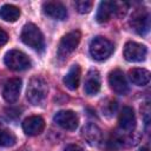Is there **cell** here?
Listing matches in <instances>:
<instances>
[{"instance_id": "obj_1", "label": "cell", "mask_w": 151, "mask_h": 151, "mask_svg": "<svg viewBox=\"0 0 151 151\" xmlns=\"http://www.w3.org/2000/svg\"><path fill=\"white\" fill-rule=\"evenodd\" d=\"M48 93V86L44 78L41 77H33L28 81L26 96L28 101L32 105H40L47 97Z\"/></svg>"}, {"instance_id": "obj_2", "label": "cell", "mask_w": 151, "mask_h": 151, "mask_svg": "<svg viewBox=\"0 0 151 151\" xmlns=\"http://www.w3.org/2000/svg\"><path fill=\"white\" fill-rule=\"evenodd\" d=\"M20 38H21L24 44H26L27 46H29L31 48H33L35 51L40 52L45 47L44 35H42L41 31L39 29V27L35 26L34 24H31V22L26 24L22 27Z\"/></svg>"}, {"instance_id": "obj_3", "label": "cell", "mask_w": 151, "mask_h": 151, "mask_svg": "<svg viewBox=\"0 0 151 151\" xmlns=\"http://www.w3.org/2000/svg\"><path fill=\"white\" fill-rule=\"evenodd\" d=\"M113 50V44L104 37H96L90 42V54L98 61L107 59L112 54Z\"/></svg>"}, {"instance_id": "obj_4", "label": "cell", "mask_w": 151, "mask_h": 151, "mask_svg": "<svg viewBox=\"0 0 151 151\" xmlns=\"http://www.w3.org/2000/svg\"><path fill=\"white\" fill-rule=\"evenodd\" d=\"M5 65L12 71H24L31 67L29 58L19 50H11L5 54Z\"/></svg>"}, {"instance_id": "obj_5", "label": "cell", "mask_w": 151, "mask_h": 151, "mask_svg": "<svg viewBox=\"0 0 151 151\" xmlns=\"http://www.w3.org/2000/svg\"><path fill=\"white\" fill-rule=\"evenodd\" d=\"M80 38L81 34L79 31H71L67 34H65L60 42H59V47H58V57L60 59H65L67 58L79 45L80 42Z\"/></svg>"}, {"instance_id": "obj_6", "label": "cell", "mask_w": 151, "mask_h": 151, "mask_svg": "<svg viewBox=\"0 0 151 151\" xmlns=\"http://www.w3.org/2000/svg\"><path fill=\"white\" fill-rule=\"evenodd\" d=\"M124 58L127 61L131 63H139L143 61L146 58L147 50L144 45L134 42V41H129L124 46Z\"/></svg>"}, {"instance_id": "obj_7", "label": "cell", "mask_w": 151, "mask_h": 151, "mask_svg": "<svg viewBox=\"0 0 151 151\" xmlns=\"http://www.w3.org/2000/svg\"><path fill=\"white\" fill-rule=\"evenodd\" d=\"M53 119L57 125H59L60 127L65 130H70V131L76 130L79 123L78 116L73 111H70V110H63V111L57 112Z\"/></svg>"}, {"instance_id": "obj_8", "label": "cell", "mask_w": 151, "mask_h": 151, "mask_svg": "<svg viewBox=\"0 0 151 151\" xmlns=\"http://www.w3.org/2000/svg\"><path fill=\"white\" fill-rule=\"evenodd\" d=\"M130 24L138 34L144 35L150 29V15L145 9H139L133 13Z\"/></svg>"}, {"instance_id": "obj_9", "label": "cell", "mask_w": 151, "mask_h": 151, "mask_svg": "<svg viewBox=\"0 0 151 151\" xmlns=\"http://www.w3.org/2000/svg\"><path fill=\"white\" fill-rule=\"evenodd\" d=\"M21 90V79L20 78H11L8 79L2 87V97L7 103H15L20 96Z\"/></svg>"}, {"instance_id": "obj_10", "label": "cell", "mask_w": 151, "mask_h": 151, "mask_svg": "<svg viewBox=\"0 0 151 151\" xmlns=\"http://www.w3.org/2000/svg\"><path fill=\"white\" fill-rule=\"evenodd\" d=\"M110 87L118 94H126L129 92V85L124 73L120 70H113L109 74Z\"/></svg>"}, {"instance_id": "obj_11", "label": "cell", "mask_w": 151, "mask_h": 151, "mask_svg": "<svg viewBox=\"0 0 151 151\" xmlns=\"http://www.w3.org/2000/svg\"><path fill=\"white\" fill-rule=\"evenodd\" d=\"M44 13L55 20H64L67 18V9L66 7L59 1H46L42 5Z\"/></svg>"}, {"instance_id": "obj_12", "label": "cell", "mask_w": 151, "mask_h": 151, "mask_svg": "<svg viewBox=\"0 0 151 151\" xmlns=\"http://www.w3.org/2000/svg\"><path fill=\"white\" fill-rule=\"evenodd\" d=\"M45 129V122L40 116H31L22 122V130L28 136L40 134Z\"/></svg>"}, {"instance_id": "obj_13", "label": "cell", "mask_w": 151, "mask_h": 151, "mask_svg": "<svg viewBox=\"0 0 151 151\" xmlns=\"http://www.w3.org/2000/svg\"><path fill=\"white\" fill-rule=\"evenodd\" d=\"M83 138L92 146H98L103 142V132L96 124H87L81 130Z\"/></svg>"}, {"instance_id": "obj_14", "label": "cell", "mask_w": 151, "mask_h": 151, "mask_svg": "<svg viewBox=\"0 0 151 151\" xmlns=\"http://www.w3.org/2000/svg\"><path fill=\"white\" fill-rule=\"evenodd\" d=\"M119 127L124 131H132L136 126V116L133 109L130 106H124L119 113Z\"/></svg>"}, {"instance_id": "obj_15", "label": "cell", "mask_w": 151, "mask_h": 151, "mask_svg": "<svg viewBox=\"0 0 151 151\" xmlns=\"http://www.w3.org/2000/svg\"><path fill=\"white\" fill-rule=\"evenodd\" d=\"M100 90V76L97 70L88 71L86 78H85V85L84 91L88 96H94Z\"/></svg>"}, {"instance_id": "obj_16", "label": "cell", "mask_w": 151, "mask_h": 151, "mask_svg": "<svg viewBox=\"0 0 151 151\" xmlns=\"http://www.w3.org/2000/svg\"><path fill=\"white\" fill-rule=\"evenodd\" d=\"M116 13V2L112 1H101L98 6V11L96 14V19L98 22L103 24L111 19L112 14Z\"/></svg>"}, {"instance_id": "obj_17", "label": "cell", "mask_w": 151, "mask_h": 151, "mask_svg": "<svg viewBox=\"0 0 151 151\" xmlns=\"http://www.w3.org/2000/svg\"><path fill=\"white\" fill-rule=\"evenodd\" d=\"M129 78L132 84L137 86H145L150 81V72L145 68H132L129 71Z\"/></svg>"}, {"instance_id": "obj_18", "label": "cell", "mask_w": 151, "mask_h": 151, "mask_svg": "<svg viewBox=\"0 0 151 151\" xmlns=\"http://www.w3.org/2000/svg\"><path fill=\"white\" fill-rule=\"evenodd\" d=\"M79 81H80V67L79 65H73L67 72V74L64 77V84L67 88L74 91L78 88Z\"/></svg>"}, {"instance_id": "obj_19", "label": "cell", "mask_w": 151, "mask_h": 151, "mask_svg": "<svg viewBox=\"0 0 151 151\" xmlns=\"http://www.w3.org/2000/svg\"><path fill=\"white\" fill-rule=\"evenodd\" d=\"M20 17V9L14 5H4L0 8V18L8 22H14Z\"/></svg>"}, {"instance_id": "obj_20", "label": "cell", "mask_w": 151, "mask_h": 151, "mask_svg": "<svg viewBox=\"0 0 151 151\" xmlns=\"http://www.w3.org/2000/svg\"><path fill=\"white\" fill-rule=\"evenodd\" d=\"M15 142H17V137L11 130L0 127V146L1 147L13 146L15 144Z\"/></svg>"}, {"instance_id": "obj_21", "label": "cell", "mask_w": 151, "mask_h": 151, "mask_svg": "<svg viewBox=\"0 0 151 151\" xmlns=\"http://www.w3.org/2000/svg\"><path fill=\"white\" fill-rule=\"evenodd\" d=\"M92 1L88 0H79L76 2V8L80 14H86L92 9Z\"/></svg>"}, {"instance_id": "obj_22", "label": "cell", "mask_w": 151, "mask_h": 151, "mask_svg": "<svg viewBox=\"0 0 151 151\" xmlns=\"http://www.w3.org/2000/svg\"><path fill=\"white\" fill-rule=\"evenodd\" d=\"M8 41V34L0 27V47L4 46Z\"/></svg>"}, {"instance_id": "obj_23", "label": "cell", "mask_w": 151, "mask_h": 151, "mask_svg": "<svg viewBox=\"0 0 151 151\" xmlns=\"http://www.w3.org/2000/svg\"><path fill=\"white\" fill-rule=\"evenodd\" d=\"M64 151H83V149L77 144H70V145H67L65 147Z\"/></svg>"}, {"instance_id": "obj_24", "label": "cell", "mask_w": 151, "mask_h": 151, "mask_svg": "<svg viewBox=\"0 0 151 151\" xmlns=\"http://www.w3.org/2000/svg\"><path fill=\"white\" fill-rule=\"evenodd\" d=\"M139 151H149V150H147V147H142Z\"/></svg>"}, {"instance_id": "obj_25", "label": "cell", "mask_w": 151, "mask_h": 151, "mask_svg": "<svg viewBox=\"0 0 151 151\" xmlns=\"http://www.w3.org/2000/svg\"><path fill=\"white\" fill-rule=\"evenodd\" d=\"M18 151H28V150H26V149H20V150H18Z\"/></svg>"}]
</instances>
